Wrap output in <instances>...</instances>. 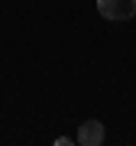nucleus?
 <instances>
[{
    "mask_svg": "<svg viewBox=\"0 0 136 146\" xmlns=\"http://www.w3.org/2000/svg\"><path fill=\"white\" fill-rule=\"evenodd\" d=\"M97 13L104 20H133L136 16V0H97Z\"/></svg>",
    "mask_w": 136,
    "mask_h": 146,
    "instance_id": "f257e3e1",
    "label": "nucleus"
},
{
    "mask_svg": "<svg viewBox=\"0 0 136 146\" xmlns=\"http://www.w3.org/2000/svg\"><path fill=\"white\" fill-rule=\"evenodd\" d=\"M78 143H81V146H100V143H104V123H100V120H88V123H81Z\"/></svg>",
    "mask_w": 136,
    "mask_h": 146,
    "instance_id": "f03ea898",
    "label": "nucleus"
}]
</instances>
